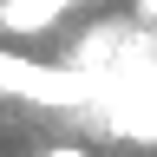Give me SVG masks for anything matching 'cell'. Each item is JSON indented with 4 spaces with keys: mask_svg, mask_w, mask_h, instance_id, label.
<instances>
[{
    "mask_svg": "<svg viewBox=\"0 0 157 157\" xmlns=\"http://www.w3.org/2000/svg\"><path fill=\"white\" fill-rule=\"evenodd\" d=\"M131 13H137V26H157V0H131Z\"/></svg>",
    "mask_w": 157,
    "mask_h": 157,
    "instance_id": "cell-1",
    "label": "cell"
},
{
    "mask_svg": "<svg viewBox=\"0 0 157 157\" xmlns=\"http://www.w3.org/2000/svg\"><path fill=\"white\" fill-rule=\"evenodd\" d=\"M39 157H92L85 144H52V151H39Z\"/></svg>",
    "mask_w": 157,
    "mask_h": 157,
    "instance_id": "cell-2",
    "label": "cell"
}]
</instances>
